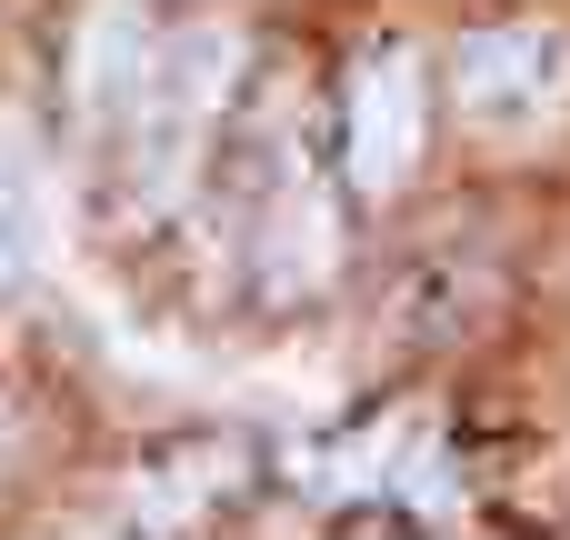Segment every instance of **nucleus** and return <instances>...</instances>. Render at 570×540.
<instances>
[{
	"instance_id": "nucleus-6",
	"label": "nucleus",
	"mask_w": 570,
	"mask_h": 540,
	"mask_svg": "<svg viewBox=\"0 0 570 540\" xmlns=\"http://www.w3.org/2000/svg\"><path fill=\"white\" fill-rule=\"evenodd\" d=\"M30 261V160H20V130L0 120V291L20 281Z\"/></svg>"
},
{
	"instance_id": "nucleus-5",
	"label": "nucleus",
	"mask_w": 570,
	"mask_h": 540,
	"mask_svg": "<svg viewBox=\"0 0 570 540\" xmlns=\"http://www.w3.org/2000/svg\"><path fill=\"white\" fill-rule=\"evenodd\" d=\"M160 50H170V30H160L140 0H100V10L70 30V80H80V120H90V140L120 130V110L150 90Z\"/></svg>"
},
{
	"instance_id": "nucleus-2",
	"label": "nucleus",
	"mask_w": 570,
	"mask_h": 540,
	"mask_svg": "<svg viewBox=\"0 0 570 540\" xmlns=\"http://www.w3.org/2000/svg\"><path fill=\"white\" fill-rule=\"evenodd\" d=\"M431 150V60L411 40H371L341 90V160L361 200H401Z\"/></svg>"
},
{
	"instance_id": "nucleus-1",
	"label": "nucleus",
	"mask_w": 570,
	"mask_h": 540,
	"mask_svg": "<svg viewBox=\"0 0 570 540\" xmlns=\"http://www.w3.org/2000/svg\"><path fill=\"white\" fill-rule=\"evenodd\" d=\"M230 70H240V30H220V20L170 30L150 90H140V100L120 110V130L100 140L110 170H120V200L170 210V200L190 190V170H200V150H210V120H220V100H230Z\"/></svg>"
},
{
	"instance_id": "nucleus-4",
	"label": "nucleus",
	"mask_w": 570,
	"mask_h": 540,
	"mask_svg": "<svg viewBox=\"0 0 570 540\" xmlns=\"http://www.w3.org/2000/svg\"><path fill=\"white\" fill-rule=\"evenodd\" d=\"M250 261H261V291L271 301H311L331 271H341V210H331V180L311 160H291L261 200V230H250Z\"/></svg>"
},
{
	"instance_id": "nucleus-3",
	"label": "nucleus",
	"mask_w": 570,
	"mask_h": 540,
	"mask_svg": "<svg viewBox=\"0 0 570 540\" xmlns=\"http://www.w3.org/2000/svg\"><path fill=\"white\" fill-rule=\"evenodd\" d=\"M451 90H461V120H541L561 110L570 90V40L541 20H501V30H471L451 50Z\"/></svg>"
}]
</instances>
